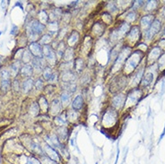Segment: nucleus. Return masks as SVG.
Returning a JSON list of instances; mask_svg holds the SVG:
<instances>
[{
	"instance_id": "obj_22",
	"label": "nucleus",
	"mask_w": 165,
	"mask_h": 164,
	"mask_svg": "<svg viewBox=\"0 0 165 164\" xmlns=\"http://www.w3.org/2000/svg\"><path fill=\"white\" fill-rule=\"evenodd\" d=\"M18 32V27L16 26V25H13V29L11 30V32H10V33L12 34V35H16V32Z\"/></svg>"
},
{
	"instance_id": "obj_2",
	"label": "nucleus",
	"mask_w": 165,
	"mask_h": 164,
	"mask_svg": "<svg viewBox=\"0 0 165 164\" xmlns=\"http://www.w3.org/2000/svg\"><path fill=\"white\" fill-rule=\"evenodd\" d=\"M45 149H46V154L48 155V157L49 159H51L52 161H57V163H59L61 161V156L58 154V153L55 150L54 147L50 146L49 144H46L45 145Z\"/></svg>"
},
{
	"instance_id": "obj_17",
	"label": "nucleus",
	"mask_w": 165,
	"mask_h": 164,
	"mask_svg": "<svg viewBox=\"0 0 165 164\" xmlns=\"http://www.w3.org/2000/svg\"><path fill=\"white\" fill-rule=\"evenodd\" d=\"M52 74H53L51 73V69H50L49 67H46V68H45L44 73H43V76H44L45 79L49 81V79H50L51 76H52Z\"/></svg>"
},
{
	"instance_id": "obj_8",
	"label": "nucleus",
	"mask_w": 165,
	"mask_h": 164,
	"mask_svg": "<svg viewBox=\"0 0 165 164\" xmlns=\"http://www.w3.org/2000/svg\"><path fill=\"white\" fill-rule=\"evenodd\" d=\"M83 105H84V101H83L82 96L78 95L76 98L74 100V101L72 103L73 109H76V110H80L83 108Z\"/></svg>"
},
{
	"instance_id": "obj_1",
	"label": "nucleus",
	"mask_w": 165,
	"mask_h": 164,
	"mask_svg": "<svg viewBox=\"0 0 165 164\" xmlns=\"http://www.w3.org/2000/svg\"><path fill=\"white\" fill-rule=\"evenodd\" d=\"M161 28V23L159 20H154L153 22V24L150 25L149 29L146 31L145 32V37L146 39H152L153 37L159 32V30Z\"/></svg>"
},
{
	"instance_id": "obj_6",
	"label": "nucleus",
	"mask_w": 165,
	"mask_h": 164,
	"mask_svg": "<svg viewBox=\"0 0 165 164\" xmlns=\"http://www.w3.org/2000/svg\"><path fill=\"white\" fill-rule=\"evenodd\" d=\"M43 53L46 57V58L51 63H55V52L52 49V48H50L49 45H45L44 49H43Z\"/></svg>"
},
{
	"instance_id": "obj_20",
	"label": "nucleus",
	"mask_w": 165,
	"mask_h": 164,
	"mask_svg": "<svg viewBox=\"0 0 165 164\" xmlns=\"http://www.w3.org/2000/svg\"><path fill=\"white\" fill-rule=\"evenodd\" d=\"M127 19H130L131 21H134L135 19H136V13L135 12H131L129 13L128 14H127Z\"/></svg>"
},
{
	"instance_id": "obj_14",
	"label": "nucleus",
	"mask_w": 165,
	"mask_h": 164,
	"mask_svg": "<svg viewBox=\"0 0 165 164\" xmlns=\"http://www.w3.org/2000/svg\"><path fill=\"white\" fill-rule=\"evenodd\" d=\"M160 49L159 48H154L153 50H152V52L151 53L149 54V58L150 59H156L157 57H158L159 56H160Z\"/></svg>"
},
{
	"instance_id": "obj_28",
	"label": "nucleus",
	"mask_w": 165,
	"mask_h": 164,
	"mask_svg": "<svg viewBox=\"0 0 165 164\" xmlns=\"http://www.w3.org/2000/svg\"><path fill=\"white\" fill-rule=\"evenodd\" d=\"M164 34H165V31H164Z\"/></svg>"
},
{
	"instance_id": "obj_9",
	"label": "nucleus",
	"mask_w": 165,
	"mask_h": 164,
	"mask_svg": "<svg viewBox=\"0 0 165 164\" xmlns=\"http://www.w3.org/2000/svg\"><path fill=\"white\" fill-rule=\"evenodd\" d=\"M154 16H146L141 19V25L143 27H150L154 22Z\"/></svg>"
},
{
	"instance_id": "obj_24",
	"label": "nucleus",
	"mask_w": 165,
	"mask_h": 164,
	"mask_svg": "<svg viewBox=\"0 0 165 164\" xmlns=\"http://www.w3.org/2000/svg\"><path fill=\"white\" fill-rule=\"evenodd\" d=\"M164 136H165V128H164V129H163V131H162V135H161V136H160V139H159V143H160V142L162 141V139L164 137Z\"/></svg>"
},
{
	"instance_id": "obj_18",
	"label": "nucleus",
	"mask_w": 165,
	"mask_h": 164,
	"mask_svg": "<svg viewBox=\"0 0 165 164\" xmlns=\"http://www.w3.org/2000/svg\"><path fill=\"white\" fill-rule=\"evenodd\" d=\"M42 163L43 164H58L57 161H52L51 159H49V157H44L42 159Z\"/></svg>"
},
{
	"instance_id": "obj_19",
	"label": "nucleus",
	"mask_w": 165,
	"mask_h": 164,
	"mask_svg": "<svg viewBox=\"0 0 165 164\" xmlns=\"http://www.w3.org/2000/svg\"><path fill=\"white\" fill-rule=\"evenodd\" d=\"M61 101L64 102V103H67L69 101V95H68V93H66V92H65V93H63L62 95H61Z\"/></svg>"
},
{
	"instance_id": "obj_13",
	"label": "nucleus",
	"mask_w": 165,
	"mask_h": 164,
	"mask_svg": "<svg viewBox=\"0 0 165 164\" xmlns=\"http://www.w3.org/2000/svg\"><path fill=\"white\" fill-rule=\"evenodd\" d=\"M21 72H22V74H24V76H31V74H32V67L31 65H24V67L22 68Z\"/></svg>"
},
{
	"instance_id": "obj_23",
	"label": "nucleus",
	"mask_w": 165,
	"mask_h": 164,
	"mask_svg": "<svg viewBox=\"0 0 165 164\" xmlns=\"http://www.w3.org/2000/svg\"><path fill=\"white\" fill-rule=\"evenodd\" d=\"M118 157H119V149L118 148V152H117V156H116L115 164H118Z\"/></svg>"
},
{
	"instance_id": "obj_10",
	"label": "nucleus",
	"mask_w": 165,
	"mask_h": 164,
	"mask_svg": "<svg viewBox=\"0 0 165 164\" xmlns=\"http://www.w3.org/2000/svg\"><path fill=\"white\" fill-rule=\"evenodd\" d=\"M125 101V97L124 95H118L113 99V105L117 108H120Z\"/></svg>"
},
{
	"instance_id": "obj_16",
	"label": "nucleus",
	"mask_w": 165,
	"mask_h": 164,
	"mask_svg": "<svg viewBox=\"0 0 165 164\" xmlns=\"http://www.w3.org/2000/svg\"><path fill=\"white\" fill-rule=\"evenodd\" d=\"M52 103H53V104H52V112H53V113L58 112L59 109H58V108H60V104H59V101L57 100H55Z\"/></svg>"
},
{
	"instance_id": "obj_4",
	"label": "nucleus",
	"mask_w": 165,
	"mask_h": 164,
	"mask_svg": "<svg viewBox=\"0 0 165 164\" xmlns=\"http://www.w3.org/2000/svg\"><path fill=\"white\" fill-rule=\"evenodd\" d=\"M139 59H140V57H139V56H138V54L137 53V52H136V53H134L131 56V57L128 58V60L126 61V69H129L130 68V72L132 70H134L135 68H136V66L138 65Z\"/></svg>"
},
{
	"instance_id": "obj_7",
	"label": "nucleus",
	"mask_w": 165,
	"mask_h": 164,
	"mask_svg": "<svg viewBox=\"0 0 165 164\" xmlns=\"http://www.w3.org/2000/svg\"><path fill=\"white\" fill-rule=\"evenodd\" d=\"M30 49H31L32 54L35 57H41L43 51H42V49H41V47L40 44L36 43V42L32 43L31 46H30Z\"/></svg>"
},
{
	"instance_id": "obj_21",
	"label": "nucleus",
	"mask_w": 165,
	"mask_h": 164,
	"mask_svg": "<svg viewBox=\"0 0 165 164\" xmlns=\"http://www.w3.org/2000/svg\"><path fill=\"white\" fill-rule=\"evenodd\" d=\"M159 65H160L161 67L165 65V54H163V55L161 57V58H160V61H159Z\"/></svg>"
},
{
	"instance_id": "obj_3",
	"label": "nucleus",
	"mask_w": 165,
	"mask_h": 164,
	"mask_svg": "<svg viewBox=\"0 0 165 164\" xmlns=\"http://www.w3.org/2000/svg\"><path fill=\"white\" fill-rule=\"evenodd\" d=\"M45 26L42 24H41L39 21L34 20L32 23L31 26H30V32L32 35H39L43 32Z\"/></svg>"
},
{
	"instance_id": "obj_25",
	"label": "nucleus",
	"mask_w": 165,
	"mask_h": 164,
	"mask_svg": "<svg viewBox=\"0 0 165 164\" xmlns=\"http://www.w3.org/2000/svg\"><path fill=\"white\" fill-rule=\"evenodd\" d=\"M162 16L165 17V6L163 7V9H162Z\"/></svg>"
},
{
	"instance_id": "obj_11",
	"label": "nucleus",
	"mask_w": 165,
	"mask_h": 164,
	"mask_svg": "<svg viewBox=\"0 0 165 164\" xmlns=\"http://www.w3.org/2000/svg\"><path fill=\"white\" fill-rule=\"evenodd\" d=\"M33 66L37 69H42L44 66V61L41 57H35L33 59Z\"/></svg>"
},
{
	"instance_id": "obj_27",
	"label": "nucleus",
	"mask_w": 165,
	"mask_h": 164,
	"mask_svg": "<svg viewBox=\"0 0 165 164\" xmlns=\"http://www.w3.org/2000/svg\"><path fill=\"white\" fill-rule=\"evenodd\" d=\"M0 35H1V32H0Z\"/></svg>"
},
{
	"instance_id": "obj_5",
	"label": "nucleus",
	"mask_w": 165,
	"mask_h": 164,
	"mask_svg": "<svg viewBox=\"0 0 165 164\" xmlns=\"http://www.w3.org/2000/svg\"><path fill=\"white\" fill-rule=\"evenodd\" d=\"M10 87V76L7 71H3L2 72V79H1V88L3 89V91L6 92L8 91V89Z\"/></svg>"
},
{
	"instance_id": "obj_26",
	"label": "nucleus",
	"mask_w": 165,
	"mask_h": 164,
	"mask_svg": "<svg viewBox=\"0 0 165 164\" xmlns=\"http://www.w3.org/2000/svg\"><path fill=\"white\" fill-rule=\"evenodd\" d=\"M95 164H98V162H96V163H95Z\"/></svg>"
},
{
	"instance_id": "obj_12",
	"label": "nucleus",
	"mask_w": 165,
	"mask_h": 164,
	"mask_svg": "<svg viewBox=\"0 0 165 164\" xmlns=\"http://www.w3.org/2000/svg\"><path fill=\"white\" fill-rule=\"evenodd\" d=\"M33 84V81L32 79H27L24 82V84H22V89H24V92H28L30 90L32 89Z\"/></svg>"
},
{
	"instance_id": "obj_15",
	"label": "nucleus",
	"mask_w": 165,
	"mask_h": 164,
	"mask_svg": "<svg viewBox=\"0 0 165 164\" xmlns=\"http://www.w3.org/2000/svg\"><path fill=\"white\" fill-rule=\"evenodd\" d=\"M153 78H154V76H153V74H146L144 79H143V84L144 85H148L151 84V82L153 81Z\"/></svg>"
}]
</instances>
